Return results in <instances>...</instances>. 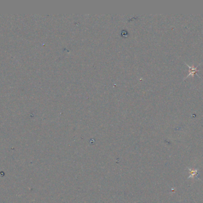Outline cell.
<instances>
[{"mask_svg":"<svg viewBox=\"0 0 203 203\" xmlns=\"http://www.w3.org/2000/svg\"><path fill=\"white\" fill-rule=\"evenodd\" d=\"M189 171H190L191 175L189 176V178H198V171L195 169L194 170H191V168H189Z\"/></svg>","mask_w":203,"mask_h":203,"instance_id":"obj_1","label":"cell"}]
</instances>
